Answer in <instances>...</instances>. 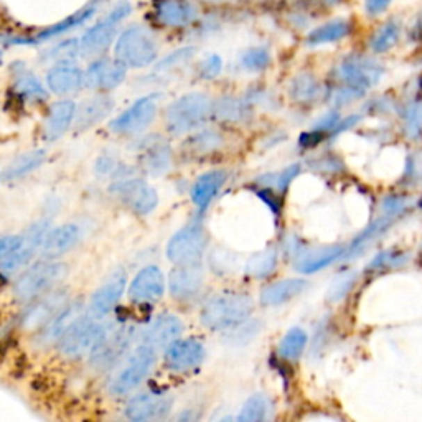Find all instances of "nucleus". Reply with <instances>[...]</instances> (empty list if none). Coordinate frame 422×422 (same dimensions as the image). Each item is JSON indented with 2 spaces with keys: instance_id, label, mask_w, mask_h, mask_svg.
I'll return each mask as SVG.
<instances>
[{
  "instance_id": "nucleus-1",
  "label": "nucleus",
  "mask_w": 422,
  "mask_h": 422,
  "mask_svg": "<svg viewBox=\"0 0 422 422\" xmlns=\"http://www.w3.org/2000/svg\"><path fill=\"white\" fill-rule=\"evenodd\" d=\"M252 310L254 302L250 295L243 292L225 291L211 295L203 304L200 320L213 332H226L250 320Z\"/></svg>"
},
{
  "instance_id": "nucleus-2",
  "label": "nucleus",
  "mask_w": 422,
  "mask_h": 422,
  "mask_svg": "<svg viewBox=\"0 0 422 422\" xmlns=\"http://www.w3.org/2000/svg\"><path fill=\"white\" fill-rule=\"evenodd\" d=\"M213 101L203 92H188L175 99L165 111V127L170 136H184L205 126L213 115Z\"/></svg>"
},
{
  "instance_id": "nucleus-3",
  "label": "nucleus",
  "mask_w": 422,
  "mask_h": 422,
  "mask_svg": "<svg viewBox=\"0 0 422 422\" xmlns=\"http://www.w3.org/2000/svg\"><path fill=\"white\" fill-rule=\"evenodd\" d=\"M155 365V350L142 343L129 352L121 362L113 368L109 380V391L114 396H126L134 391L150 375Z\"/></svg>"
},
{
  "instance_id": "nucleus-4",
  "label": "nucleus",
  "mask_w": 422,
  "mask_h": 422,
  "mask_svg": "<svg viewBox=\"0 0 422 422\" xmlns=\"http://www.w3.org/2000/svg\"><path fill=\"white\" fill-rule=\"evenodd\" d=\"M68 274V268L63 263L47 259L30 266L13 284V297L22 304H30L37 297L47 294L55 289Z\"/></svg>"
},
{
  "instance_id": "nucleus-5",
  "label": "nucleus",
  "mask_w": 422,
  "mask_h": 422,
  "mask_svg": "<svg viewBox=\"0 0 422 422\" xmlns=\"http://www.w3.org/2000/svg\"><path fill=\"white\" fill-rule=\"evenodd\" d=\"M136 339V327L129 323H108L103 335L90 353L91 365L99 371H108L129 353Z\"/></svg>"
},
{
  "instance_id": "nucleus-6",
  "label": "nucleus",
  "mask_w": 422,
  "mask_h": 422,
  "mask_svg": "<svg viewBox=\"0 0 422 422\" xmlns=\"http://www.w3.org/2000/svg\"><path fill=\"white\" fill-rule=\"evenodd\" d=\"M114 53L129 68H145L157 60L159 45L145 26L132 25L119 35Z\"/></svg>"
},
{
  "instance_id": "nucleus-7",
  "label": "nucleus",
  "mask_w": 422,
  "mask_h": 422,
  "mask_svg": "<svg viewBox=\"0 0 422 422\" xmlns=\"http://www.w3.org/2000/svg\"><path fill=\"white\" fill-rule=\"evenodd\" d=\"M106 323H101V320L88 315H79L73 323L68 327V330L63 333L58 340V348L66 358H83L90 357L101 335H103Z\"/></svg>"
},
{
  "instance_id": "nucleus-8",
  "label": "nucleus",
  "mask_w": 422,
  "mask_h": 422,
  "mask_svg": "<svg viewBox=\"0 0 422 422\" xmlns=\"http://www.w3.org/2000/svg\"><path fill=\"white\" fill-rule=\"evenodd\" d=\"M208 246L205 229L200 223H190L177 231L167 244V257L175 266L202 264Z\"/></svg>"
},
{
  "instance_id": "nucleus-9",
  "label": "nucleus",
  "mask_w": 422,
  "mask_h": 422,
  "mask_svg": "<svg viewBox=\"0 0 422 422\" xmlns=\"http://www.w3.org/2000/svg\"><path fill=\"white\" fill-rule=\"evenodd\" d=\"M109 193L139 216L150 215L159 205V195L155 188L137 177L114 180L109 186Z\"/></svg>"
},
{
  "instance_id": "nucleus-10",
  "label": "nucleus",
  "mask_w": 422,
  "mask_h": 422,
  "mask_svg": "<svg viewBox=\"0 0 422 422\" xmlns=\"http://www.w3.org/2000/svg\"><path fill=\"white\" fill-rule=\"evenodd\" d=\"M383 74V65L371 56H346L345 60L336 66V76H339L340 81L346 84V86L357 88V90L363 92L380 83Z\"/></svg>"
},
{
  "instance_id": "nucleus-11",
  "label": "nucleus",
  "mask_w": 422,
  "mask_h": 422,
  "mask_svg": "<svg viewBox=\"0 0 422 422\" xmlns=\"http://www.w3.org/2000/svg\"><path fill=\"white\" fill-rule=\"evenodd\" d=\"M159 109V95L144 96L137 99L131 108L124 111L109 122L113 134L137 136L144 132L154 122Z\"/></svg>"
},
{
  "instance_id": "nucleus-12",
  "label": "nucleus",
  "mask_w": 422,
  "mask_h": 422,
  "mask_svg": "<svg viewBox=\"0 0 422 422\" xmlns=\"http://www.w3.org/2000/svg\"><path fill=\"white\" fill-rule=\"evenodd\" d=\"M47 231V221H38V223L30 226V228L25 231V234H22V241L19 246L12 252H8V254L0 261V275H2V277H8V275L19 273L22 268H25V266L32 261L35 252L42 247Z\"/></svg>"
},
{
  "instance_id": "nucleus-13",
  "label": "nucleus",
  "mask_w": 422,
  "mask_h": 422,
  "mask_svg": "<svg viewBox=\"0 0 422 422\" xmlns=\"http://www.w3.org/2000/svg\"><path fill=\"white\" fill-rule=\"evenodd\" d=\"M70 302V295L66 289H51L47 294L37 297L30 302V305L22 314L20 325L25 330H40L47 325L55 315L60 312Z\"/></svg>"
},
{
  "instance_id": "nucleus-14",
  "label": "nucleus",
  "mask_w": 422,
  "mask_h": 422,
  "mask_svg": "<svg viewBox=\"0 0 422 422\" xmlns=\"http://www.w3.org/2000/svg\"><path fill=\"white\" fill-rule=\"evenodd\" d=\"M127 284V273L124 269H115L106 281L96 289L91 295L88 314L96 320H103L113 312L124 295Z\"/></svg>"
},
{
  "instance_id": "nucleus-15",
  "label": "nucleus",
  "mask_w": 422,
  "mask_h": 422,
  "mask_svg": "<svg viewBox=\"0 0 422 422\" xmlns=\"http://www.w3.org/2000/svg\"><path fill=\"white\" fill-rule=\"evenodd\" d=\"M173 407V398L167 393L145 391L129 399L126 404V417L134 422L163 419Z\"/></svg>"
},
{
  "instance_id": "nucleus-16",
  "label": "nucleus",
  "mask_w": 422,
  "mask_h": 422,
  "mask_svg": "<svg viewBox=\"0 0 422 422\" xmlns=\"http://www.w3.org/2000/svg\"><path fill=\"white\" fill-rule=\"evenodd\" d=\"M139 167L147 175L160 177L172 168V147L160 136H147L140 140Z\"/></svg>"
},
{
  "instance_id": "nucleus-17",
  "label": "nucleus",
  "mask_w": 422,
  "mask_h": 422,
  "mask_svg": "<svg viewBox=\"0 0 422 422\" xmlns=\"http://www.w3.org/2000/svg\"><path fill=\"white\" fill-rule=\"evenodd\" d=\"M126 68L127 66L117 58L115 60L99 58L92 61L84 73V86L96 91H113L126 79Z\"/></svg>"
},
{
  "instance_id": "nucleus-18",
  "label": "nucleus",
  "mask_w": 422,
  "mask_h": 422,
  "mask_svg": "<svg viewBox=\"0 0 422 422\" xmlns=\"http://www.w3.org/2000/svg\"><path fill=\"white\" fill-rule=\"evenodd\" d=\"M205 273L202 264L177 266L168 277V292L175 300L188 302L202 292Z\"/></svg>"
},
{
  "instance_id": "nucleus-19",
  "label": "nucleus",
  "mask_w": 422,
  "mask_h": 422,
  "mask_svg": "<svg viewBox=\"0 0 422 422\" xmlns=\"http://www.w3.org/2000/svg\"><path fill=\"white\" fill-rule=\"evenodd\" d=\"M165 294V277L157 266H147L137 273L129 287V299L134 304H154Z\"/></svg>"
},
{
  "instance_id": "nucleus-20",
  "label": "nucleus",
  "mask_w": 422,
  "mask_h": 422,
  "mask_svg": "<svg viewBox=\"0 0 422 422\" xmlns=\"http://www.w3.org/2000/svg\"><path fill=\"white\" fill-rule=\"evenodd\" d=\"M181 333H184L181 320L173 314H162L145 327L144 333H142V343L149 345L155 352L167 350L168 346L180 339Z\"/></svg>"
},
{
  "instance_id": "nucleus-21",
  "label": "nucleus",
  "mask_w": 422,
  "mask_h": 422,
  "mask_svg": "<svg viewBox=\"0 0 422 422\" xmlns=\"http://www.w3.org/2000/svg\"><path fill=\"white\" fill-rule=\"evenodd\" d=\"M205 359V348L198 340H177L165 350L163 363L173 373H186L202 365Z\"/></svg>"
},
{
  "instance_id": "nucleus-22",
  "label": "nucleus",
  "mask_w": 422,
  "mask_h": 422,
  "mask_svg": "<svg viewBox=\"0 0 422 422\" xmlns=\"http://www.w3.org/2000/svg\"><path fill=\"white\" fill-rule=\"evenodd\" d=\"M81 236L83 231L78 225L66 223L56 226V228L47 231L40 251L47 259H56V257L63 256L73 247H76L78 243L81 241Z\"/></svg>"
},
{
  "instance_id": "nucleus-23",
  "label": "nucleus",
  "mask_w": 422,
  "mask_h": 422,
  "mask_svg": "<svg viewBox=\"0 0 422 422\" xmlns=\"http://www.w3.org/2000/svg\"><path fill=\"white\" fill-rule=\"evenodd\" d=\"M113 109L114 99L106 95H97L90 97V99L83 101L76 108V115H74L73 122L74 131L83 132L86 131V129L96 126V124L104 121L106 117H109Z\"/></svg>"
},
{
  "instance_id": "nucleus-24",
  "label": "nucleus",
  "mask_w": 422,
  "mask_h": 422,
  "mask_svg": "<svg viewBox=\"0 0 422 422\" xmlns=\"http://www.w3.org/2000/svg\"><path fill=\"white\" fill-rule=\"evenodd\" d=\"M198 10L186 0H157L155 19L165 26H185L197 20Z\"/></svg>"
},
{
  "instance_id": "nucleus-25",
  "label": "nucleus",
  "mask_w": 422,
  "mask_h": 422,
  "mask_svg": "<svg viewBox=\"0 0 422 422\" xmlns=\"http://www.w3.org/2000/svg\"><path fill=\"white\" fill-rule=\"evenodd\" d=\"M76 115V104L70 99L58 101L50 108L43 126V139L48 142L58 140L73 126Z\"/></svg>"
},
{
  "instance_id": "nucleus-26",
  "label": "nucleus",
  "mask_w": 422,
  "mask_h": 422,
  "mask_svg": "<svg viewBox=\"0 0 422 422\" xmlns=\"http://www.w3.org/2000/svg\"><path fill=\"white\" fill-rule=\"evenodd\" d=\"M81 315V304L79 300L68 302L63 309L53 317L47 325H43L38 330L37 341L42 345H50V343H58V340L63 336V333L68 330L71 323Z\"/></svg>"
},
{
  "instance_id": "nucleus-27",
  "label": "nucleus",
  "mask_w": 422,
  "mask_h": 422,
  "mask_svg": "<svg viewBox=\"0 0 422 422\" xmlns=\"http://www.w3.org/2000/svg\"><path fill=\"white\" fill-rule=\"evenodd\" d=\"M47 84L55 95H71L84 86V73L78 66L70 63H60L48 71Z\"/></svg>"
},
{
  "instance_id": "nucleus-28",
  "label": "nucleus",
  "mask_w": 422,
  "mask_h": 422,
  "mask_svg": "<svg viewBox=\"0 0 422 422\" xmlns=\"http://www.w3.org/2000/svg\"><path fill=\"white\" fill-rule=\"evenodd\" d=\"M228 180V173L225 170H211L200 175L192 186V202L200 211H205L211 205L213 200L223 188Z\"/></svg>"
},
{
  "instance_id": "nucleus-29",
  "label": "nucleus",
  "mask_w": 422,
  "mask_h": 422,
  "mask_svg": "<svg viewBox=\"0 0 422 422\" xmlns=\"http://www.w3.org/2000/svg\"><path fill=\"white\" fill-rule=\"evenodd\" d=\"M115 24L109 20H103L95 26H91L83 38L79 40V53L83 56H97L104 53L115 38Z\"/></svg>"
},
{
  "instance_id": "nucleus-30",
  "label": "nucleus",
  "mask_w": 422,
  "mask_h": 422,
  "mask_svg": "<svg viewBox=\"0 0 422 422\" xmlns=\"http://www.w3.org/2000/svg\"><path fill=\"white\" fill-rule=\"evenodd\" d=\"M307 287L309 282L305 279H284V281H277L261 292V304L266 305V307H277V305L286 304V302L302 294Z\"/></svg>"
},
{
  "instance_id": "nucleus-31",
  "label": "nucleus",
  "mask_w": 422,
  "mask_h": 422,
  "mask_svg": "<svg viewBox=\"0 0 422 422\" xmlns=\"http://www.w3.org/2000/svg\"><path fill=\"white\" fill-rule=\"evenodd\" d=\"M343 254H345L343 246H330L315 251H304L299 257H297L295 269L302 274H314L317 273V270H322L325 269L327 266L333 264Z\"/></svg>"
},
{
  "instance_id": "nucleus-32",
  "label": "nucleus",
  "mask_w": 422,
  "mask_h": 422,
  "mask_svg": "<svg viewBox=\"0 0 422 422\" xmlns=\"http://www.w3.org/2000/svg\"><path fill=\"white\" fill-rule=\"evenodd\" d=\"M352 30L353 25L348 19H336L310 30L307 38H305V43L312 48L328 45V43H336L348 37L352 33Z\"/></svg>"
},
{
  "instance_id": "nucleus-33",
  "label": "nucleus",
  "mask_w": 422,
  "mask_h": 422,
  "mask_svg": "<svg viewBox=\"0 0 422 422\" xmlns=\"http://www.w3.org/2000/svg\"><path fill=\"white\" fill-rule=\"evenodd\" d=\"M45 160H47V152L42 149L30 150V152L22 154L17 159H13L6 167V170L2 172V180L13 181V180L24 179V177L29 175V173L38 170V168L45 163Z\"/></svg>"
},
{
  "instance_id": "nucleus-34",
  "label": "nucleus",
  "mask_w": 422,
  "mask_h": 422,
  "mask_svg": "<svg viewBox=\"0 0 422 422\" xmlns=\"http://www.w3.org/2000/svg\"><path fill=\"white\" fill-rule=\"evenodd\" d=\"M401 35H403L401 20L399 19L386 20L384 24H381L375 32H373L368 45H370V50L373 53H378V55H380V53L393 50V48L398 45Z\"/></svg>"
},
{
  "instance_id": "nucleus-35",
  "label": "nucleus",
  "mask_w": 422,
  "mask_h": 422,
  "mask_svg": "<svg viewBox=\"0 0 422 422\" xmlns=\"http://www.w3.org/2000/svg\"><path fill=\"white\" fill-rule=\"evenodd\" d=\"M223 145V137L216 131H200L193 134L184 144V154L186 157H206Z\"/></svg>"
},
{
  "instance_id": "nucleus-36",
  "label": "nucleus",
  "mask_w": 422,
  "mask_h": 422,
  "mask_svg": "<svg viewBox=\"0 0 422 422\" xmlns=\"http://www.w3.org/2000/svg\"><path fill=\"white\" fill-rule=\"evenodd\" d=\"M15 91L19 96L29 101H43L48 97V92L42 81L35 76L32 71L20 68L15 73Z\"/></svg>"
},
{
  "instance_id": "nucleus-37",
  "label": "nucleus",
  "mask_w": 422,
  "mask_h": 422,
  "mask_svg": "<svg viewBox=\"0 0 422 422\" xmlns=\"http://www.w3.org/2000/svg\"><path fill=\"white\" fill-rule=\"evenodd\" d=\"M213 115L225 122H241L250 115V104L236 97H223L213 104Z\"/></svg>"
},
{
  "instance_id": "nucleus-38",
  "label": "nucleus",
  "mask_w": 422,
  "mask_h": 422,
  "mask_svg": "<svg viewBox=\"0 0 422 422\" xmlns=\"http://www.w3.org/2000/svg\"><path fill=\"white\" fill-rule=\"evenodd\" d=\"M307 343V333L299 327H294L282 336L281 343H279V355L287 362H294V359H299L302 357Z\"/></svg>"
},
{
  "instance_id": "nucleus-39",
  "label": "nucleus",
  "mask_w": 422,
  "mask_h": 422,
  "mask_svg": "<svg viewBox=\"0 0 422 422\" xmlns=\"http://www.w3.org/2000/svg\"><path fill=\"white\" fill-rule=\"evenodd\" d=\"M289 95L297 103H310L320 95V84L317 78L310 73H300L292 79L289 86Z\"/></svg>"
},
{
  "instance_id": "nucleus-40",
  "label": "nucleus",
  "mask_w": 422,
  "mask_h": 422,
  "mask_svg": "<svg viewBox=\"0 0 422 422\" xmlns=\"http://www.w3.org/2000/svg\"><path fill=\"white\" fill-rule=\"evenodd\" d=\"M277 268V251L274 247L257 252L247 261L246 274L252 279H266Z\"/></svg>"
},
{
  "instance_id": "nucleus-41",
  "label": "nucleus",
  "mask_w": 422,
  "mask_h": 422,
  "mask_svg": "<svg viewBox=\"0 0 422 422\" xmlns=\"http://www.w3.org/2000/svg\"><path fill=\"white\" fill-rule=\"evenodd\" d=\"M270 414V403L264 394H254L243 404L238 414L239 422H261Z\"/></svg>"
},
{
  "instance_id": "nucleus-42",
  "label": "nucleus",
  "mask_w": 422,
  "mask_h": 422,
  "mask_svg": "<svg viewBox=\"0 0 422 422\" xmlns=\"http://www.w3.org/2000/svg\"><path fill=\"white\" fill-rule=\"evenodd\" d=\"M92 8H88V10H83V12H78V13H74V15H71V17H68V19H65V20H61L60 24H56V25H53V26H50V29H47V30H43L42 33H38L37 37L35 38H32L30 40L29 43H37V42H45V40H48V38H53V37H56V35H60V33H65V32H68V30H71V29H76L78 25H81L83 22H86L88 19H90V17L92 15Z\"/></svg>"
},
{
  "instance_id": "nucleus-43",
  "label": "nucleus",
  "mask_w": 422,
  "mask_h": 422,
  "mask_svg": "<svg viewBox=\"0 0 422 422\" xmlns=\"http://www.w3.org/2000/svg\"><path fill=\"white\" fill-rule=\"evenodd\" d=\"M270 65V53L268 48L254 47L241 55V66L247 71H263Z\"/></svg>"
},
{
  "instance_id": "nucleus-44",
  "label": "nucleus",
  "mask_w": 422,
  "mask_h": 422,
  "mask_svg": "<svg viewBox=\"0 0 422 422\" xmlns=\"http://www.w3.org/2000/svg\"><path fill=\"white\" fill-rule=\"evenodd\" d=\"M388 226H389V220H386V218H381V220H378V221H375V223H371L365 231H363L362 234H359V236H357V239H355L352 246H350L348 254L353 256L355 252H357V250H362L363 246H366V244L373 241V239H375L378 234L383 233V231L388 228Z\"/></svg>"
},
{
  "instance_id": "nucleus-45",
  "label": "nucleus",
  "mask_w": 422,
  "mask_h": 422,
  "mask_svg": "<svg viewBox=\"0 0 422 422\" xmlns=\"http://www.w3.org/2000/svg\"><path fill=\"white\" fill-rule=\"evenodd\" d=\"M404 127L409 137H419L422 134V101H416L407 108Z\"/></svg>"
},
{
  "instance_id": "nucleus-46",
  "label": "nucleus",
  "mask_w": 422,
  "mask_h": 422,
  "mask_svg": "<svg viewBox=\"0 0 422 422\" xmlns=\"http://www.w3.org/2000/svg\"><path fill=\"white\" fill-rule=\"evenodd\" d=\"M406 261L407 256L403 254V252L383 251L371 261L370 269L375 270V269H386V268H398V266H403Z\"/></svg>"
},
{
  "instance_id": "nucleus-47",
  "label": "nucleus",
  "mask_w": 422,
  "mask_h": 422,
  "mask_svg": "<svg viewBox=\"0 0 422 422\" xmlns=\"http://www.w3.org/2000/svg\"><path fill=\"white\" fill-rule=\"evenodd\" d=\"M76 53H79V42H76V40H68V42H63L61 45L53 48V50L48 53V56H51L53 60L66 61L76 56Z\"/></svg>"
},
{
  "instance_id": "nucleus-48",
  "label": "nucleus",
  "mask_w": 422,
  "mask_h": 422,
  "mask_svg": "<svg viewBox=\"0 0 422 422\" xmlns=\"http://www.w3.org/2000/svg\"><path fill=\"white\" fill-rule=\"evenodd\" d=\"M221 70H223V60L218 55H210L200 65V74L205 79L216 78L221 73Z\"/></svg>"
},
{
  "instance_id": "nucleus-49",
  "label": "nucleus",
  "mask_w": 422,
  "mask_h": 422,
  "mask_svg": "<svg viewBox=\"0 0 422 422\" xmlns=\"http://www.w3.org/2000/svg\"><path fill=\"white\" fill-rule=\"evenodd\" d=\"M300 172V165H297V163H294V165L287 167L286 170H282L281 173H277V175H270V179H273L274 181L273 184L269 185H275L277 186L279 192H284V190L287 188L289 185H291V181L295 179L297 175H299Z\"/></svg>"
},
{
  "instance_id": "nucleus-50",
  "label": "nucleus",
  "mask_w": 422,
  "mask_h": 422,
  "mask_svg": "<svg viewBox=\"0 0 422 422\" xmlns=\"http://www.w3.org/2000/svg\"><path fill=\"white\" fill-rule=\"evenodd\" d=\"M193 53H195L193 48H181L179 51H173L172 55H168L165 58V60L160 61L157 65V70H170L173 66H179L180 63L188 60V58H192Z\"/></svg>"
},
{
  "instance_id": "nucleus-51",
  "label": "nucleus",
  "mask_w": 422,
  "mask_h": 422,
  "mask_svg": "<svg viewBox=\"0 0 422 422\" xmlns=\"http://www.w3.org/2000/svg\"><path fill=\"white\" fill-rule=\"evenodd\" d=\"M355 282L353 275H341L339 281H335L332 289H330V294H328V299L332 300H340L343 299V297L348 294V291L352 289Z\"/></svg>"
},
{
  "instance_id": "nucleus-52",
  "label": "nucleus",
  "mask_w": 422,
  "mask_h": 422,
  "mask_svg": "<svg viewBox=\"0 0 422 422\" xmlns=\"http://www.w3.org/2000/svg\"><path fill=\"white\" fill-rule=\"evenodd\" d=\"M391 3H393V0H365L363 7H365L366 15L378 17L388 10Z\"/></svg>"
},
{
  "instance_id": "nucleus-53",
  "label": "nucleus",
  "mask_w": 422,
  "mask_h": 422,
  "mask_svg": "<svg viewBox=\"0 0 422 422\" xmlns=\"http://www.w3.org/2000/svg\"><path fill=\"white\" fill-rule=\"evenodd\" d=\"M339 122H340V115L336 114L335 111H332V113H328L323 115V117H320V121L315 124V131L330 132L336 127V124Z\"/></svg>"
},
{
  "instance_id": "nucleus-54",
  "label": "nucleus",
  "mask_w": 422,
  "mask_h": 422,
  "mask_svg": "<svg viewBox=\"0 0 422 422\" xmlns=\"http://www.w3.org/2000/svg\"><path fill=\"white\" fill-rule=\"evenodd\" d=\"M22 241V236H6V238H0V261L6 257L8 252H12L15 250L17 246H19Z\"/></svg>"
},
{
  "instance_id": "nucleus-55",
  "label": "nucleus",
  "mask_w": 422,
  "mask_h": 422,
  "mask_svg": "<svg viewBox=\"0 0 422 422\" xmlns=\"http://www.w3.org/2000/svg\"><path fill=\"white\" fill-rule=\"evenodd\" d=\"M129 13H131V6H129L127 2H122L121 6L114 7V10L111 12L108 17H106V20L113 22V24H117V22H121V20L126 19Z\"/></svg>"
},
{
  "instance_id": "nucleus-56",
  "label": "nucleus",
  "mask_w": 422,
  "mask_h": 422,
  "mask_svg": "<svg viewBox=\"0 0 422 422\" xmlns=\"http://www.w3.org/2000/svg\"><path fill=\"white\" fill-rule=\"evenodd\" d=\"M323 137H325V132H320V131L307 132V134L300 137V144L302 147H314V145H317L323 140Z\"/></svg>"
},
{
  "instance_id": "nucleus-57",
  "label": "nucleus",
  "mask_w": 422,
  "mask_h": 422,
  "mask_svg": "<svg viewBox=\"0 0 422 422\" xmlns=\"http://www.w3.org/2000/svg\"><path fill=\"white\" fill-rule=\"evenodd\" d=\"M383 206L388 215H396V213H401L404 210L406 203H404V200H401V198L391 197V198H386Z\"/></svg>"
},
{
  "instance_id": "nucleus-58",
  "label": "nucleus",
  "mask_w": 422,
  "mask_h": 422,
  "mask_svg": "<svg viewBox=\"0 0 422 422\" xmlns=\"http://www.w3.org/2000/svg\"><path fill=\"white\" fill-rule=\"evenodd\" d=\"M343 2V0H325V3L327 6H330V7H333V6H339V3H341Z\"/></svg>"
},
{
  "instance_id": "nucleus-59",
  "label": "nucleus",
  "mask_w": 422,
  "mask_h": 422,
  "mask_svg": "<svg viewBox=\"0 0 422 422\" xmlns=\"http://www.w3.org/2000/svg\"><path fill=\"white\" fill-rule=\"evenodd\" d=\"M2 58H3V53L0 51V63H2Z\"/></svg>"
},
{
  "instance_id": "nucleus-60",
  "label": "nucleus",
  "mask_w": 422,
  "mask_h": 422,
  "mask_svg": "<svg viewBox=\"0 0 422 422\" xmlns=\"http://www.w3.org/2000/svg\"><path fill=\"white\" fill-rule=\"evenodd\" d=\"M206 2H221V0H206Z\"/></svg>"
}]
</instances>
